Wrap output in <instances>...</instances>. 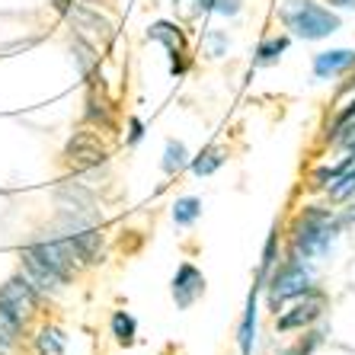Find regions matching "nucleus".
I'll return each mask as SVG.
<instances>
[{
  "instance_id": "9d476101",
  "label": "nucleus",
  "mask_w": 355,
  "mask_h": 355,
  "mask_svg": "<svg viewBox=\"0 0 355 355\" xmlns=\"http://www.w3.org/2000/svg\"><path fill=\"white\" fill-rule=\"evenodd\" d=\"M55 10L74 26V33L103 35V39L112 35V23H109V19L99 13V7H93V3H83V0H55Z\"/></svg>"
},
{
  "instance_id": "aec40b11",
  "label": "nucleus",
  "mask_w": 355,
  "mask_h": 355,
  "mask_svg": "<svg viewBox=\"0 0 355 355\" xmlns=\"http://www.w3.org/2000/svg\"><path fill=\"white\" fill-rule=\"evenodd\" d=\"M74 64H77V71H80V77L87 83L96 80L93 71L99 67V45L93 39H87L83 33H74Z\"/></svg>"
},
{
  "instance_id": "6ab92c4d",
  "label": "nucleus",
  "mask_w": 355,
  "mask_h": 355,
  "mask_svg": "<svg viewBox=\"0 0 355 355\" xmlns=\"http://www.w3.org/2000/svg\"><path fill=\"white\" fill-rule=\"evenodd\" d=\"M288 45H291L288 33H272V35H266V39H259L257 51H253V67H275L285 58Z\"/></svg>"
},
{
  "instance_id": "4468645a",
  "label": "nucleus",
  "mask_w": 355,
  "mask_h": 355,
  "mask_svg": "<svg viewBox=\"0 0 355 355\" xmlns=\"http://www.w3.org/2000/svg\"><path fill=\"white\" fill-rule=\"evenodd\" d=\"M317 80H336V77H349L355 71V49H323L311 61Z\"/></svg>"
},
{
  "instance_id": "a211bd4d",
  "label": "nucleus",
  "mask_w": 355,
  "mask_h": 355,
  "mask_svg": "<svg viewBox=\"0 0 355 355\" xmlns=\"http://www.w3.org/2000/svg\"><path fill=\"white\" fill-rule=\"evenodd\" d=\"M29 339H33L35 355H64L67 352V333L61 330L58 323H39Z\"/></svg>"
},
{
  "instance_id": "f3484780",
  "label": "nucleus",
  "mask_w": 355,
  "mask_h": 355,
  "mask_svg": "<svg viewBox=\"0 0 355 355\" xmlns=\"http://www.w3.org/2000/svg\"><path fill=\"white\" fill-rule=\"evenodd\" d=\"M285 259V231L275 224L272 231L266 234V243H263V253H259V269H257V279L266 285V279L272 275V269Z\"/></svg>"
},
{
  "instance_id": "9b49d317",
  "label": "nucleus",
  "mask_w": 355,
  "mask_h": 355,
  "mask_svg": "<svg viewBox=\"0 0 355 355\" xmlns=\"http://www.w3.org/2000/svg\"><path fill=\"white\" fill-rule=\"evenodd\" d=\"M64 237L71 240V247H74L83 269H93V266L106 263V234H103V224H83L77 231H67Z\"/></svg>"
},
{
  "instance_id": "bb28decb",
  "label": "nucleus",
  "mask_w": 355,
  "mask_h": 355,
  "mask_svg": "<svg viewBox=\"0 0 355 355\" xmlns=\"http://www.w3.org/2000/svg\"><path fill=\"white\" fill-rule=\"evenodd\" d=\"M333 10H355V0H327Z\"/></svg>"
},
{
  "instance_id": "1a4fd4ad",
  "label": "nucleus",
  "mask_w": 355,
  "mask_h": 355,
  "mask_svg": "<svg viewBox=\"0 0 355 355\" xmlns=\"http://www.w3.org/2000/svg\"><path fill=\"white\" fill-rule=\"evenodd\" d=\"M83 106H87L83 109V125H90V128H96V132H103V135H116L119 109H116V99L109 96L103 77L87 83V99H83Z\"/></svg>"
},
{
  "instance_id": "6e6552de",
  "label": "nucleus",
  "mask_w": 355,
  "mask_h": 355,
  "mask_svg": "<svg viewBox=\"0 0 355 355\" xmlns=\"http://www.w3.org/2000/svg\"><path fill=\"white\" fill-rule=\"evenodd\" d=\"M148 42H160L166 49V55H170V74L176 80H182V77L189 74V67H192L189 39H186V29L180 23H173V19H154L148 26Z\"/></svg>"
},
{
  "instance_id": "2eb2a0df",
  "label": "nucleus",
  "mask_w": 355,
  "mask_h": 355,
  "mask_svg": "<svg viewBox=\"0 0 355 355\" xmlns=\"http://www.w3.org/2000/svg\"><path fill=\"white\" fill-rule=\"evenodd\" d=\"M349 132H355V96H349L343 106L333 109V116L327 119V125H323V144H330V148H336L339 141L346 138Z\"/></svg>"
},
{
  "instance_id": "ddd939ff",
  "label": "nucleus",
  "mask_w": 355,
  "mask_h": 355,
  "mask_svg": "<svg viewBox=\"0 0 355 355\" xmlns=\"http://www.w3.org/2000/svg\"><path fill=\"white\" fill-rule=\"evenodd\" d=\"M259 295H263V282L257 279V285L250 288L247 295V304H243V314H240V323H237V349L240 355H253L257 352V336H259Z\"/></svg>"
},
{
  "instance_id": "39448f33",
  "label": "nucleus",
  "mask_w": 355,
  "mask_h": 355,
  "mask_svg": "<svg viewBox=\"0 0 355 355\" xmlns=\"http://www.w3.org/2000/svg\"><path fill=\"white\" fill-rule=\"evenodd\" d=\"M311 288H317V275H314V269H311V263H304V259H295V257H285L272 269V275L266 279L263 295H266V304H269V311H272V314H279V311L288 304V301L307 295Z\"/></svg>"
},
{
  "instance_id": "5701e85b",
  "label": "nucleus",
  "mask_w": 355,
  "mask_h": 355,
  "mask_svg": "<svg viewBox=\"0 0 355 355\" xmlns=\"http://www.w3.org/2000/svg\"><path fill=\"white\" fill-rule=\"evenodd\" d=\"M224 164H227V150L218 148V144H208V148H202L196 157L189 160V170H192V176H211V173H218Z\"/></svg>"
},
{
  "instance_id": "dca6fc26",
  "label": "nucleus",
  "mask_w": 355,
  "mask_h": 355,
  "mask_svg": "<svg viewBox=\"0 0 355 355\" xmlns=\"http://www.w3.org/2000/svg\"><path fill=\"white\" fill-rule=\"evenodd\" d=\"M26 333H29V327L0 301V355H17Z\"/></svg>"
},
{
  "instance_id": "412c9836",
  "label": "nucleus",
  "mask_w": 355,
  "mask_h": 355,
  "mask_svg": "<svg viewBox=\"0 0 355 355\" xmlns=\"http://www.w3.org/2000/svg\"><path fill=\"white\" fill-rule=\"evenodd\" d=\"M189 160H192V154H189V148L182 144L180 138H170L164 144V157H160V170H164V176H180L182 170H189Z\"/></svg>"
},
{
  "instance_id": "f03ea898",
  "label": "nucleus",
  "mask_w": 355,
  "mask_h": 355,
  "mask_svg": "<svg viewBox=\"0 0 355 355\" xmlns=\"http://www.w3.org/2000/svg\"><path fill=\"white\" fill-rule=\"evenodd\" d=\"M19 266L45 297H55L58 291H64L83 272L71 240L58 231H51L49 237H35L26 247H19Z\"/></svg>"
},
{
  "instance_id": "423d86ee",
  "label": "nucleus",
  "mask_w": 355,
  "mask_h": 355,
  "mask_svg": "<svg viewBox=\"0 0 355 355\" xmlns=\"http://www.w3.org/2000/svg\"><path fill=\"white\" fill-rule=\"evenodd\" d=\"M327 307H330V297H327V291L317 285V288H311L307 295L288 301V304H285L279 314H275V333H282V336H291V333L311 330V327H317V323L323 320Z\"/></svg>"
},
{
  "instance_id": "4be33fe9",
  "label": "nucleus",
  "mask_w": 355,
  "mask_h": 355,
  "mask_svg": "<svg viewBox=\"0 0 355 355\" xmlns=\"http://www.w3.org/2000/svg\"><path fill=\"white\" fill-rule=\"evenodd\" d=\"M109 333H112V339H116L122 349H132L135 343H138V320H135V314H128V311H112V317H109Z\"/></svg>"
},
{
  "instance_id": "b1692460",
  "label": "nucleus",
  "mask_w": 355,
  "mask_h": 355,
  "mask_svg": "<svg viewBox=\"0 0 355 355\" xmlns=\"http://www.w3.org/2000/svg\"><path fill=\"white\" fill-rule=\"evenodd\" d=\"M170 218H173V224L182 227V231L196 227V221L202 218V198L198 196H180L173 202V208H170Z\"/></svg>"
},
{
  "instance_id": "0eeeda50",
  "label": "nucleus",
  "mask_w": 355,
  "mask_h": 355,
  "mask_svg": "<svg viewBox=\"0 0 355 355\" xmlns=\"http://www.w3.org/2000/svg\"><path fill=\"white\" fill-rule=\"evenodd\" d=\"M0 301H3V304H7L13 314H17L19 320L26 323V327H33V320L39 317L42 304H45L49 297L42 295L33 282H29V275L19 269L17 275H10V279L0 285Z\"/></svg>"
},
{
  "instance_id": "20e7f679",
  "label": "nucleus",
  "mask_w": 355,
  "mask_h": 355,
  "mask_svg": "<svg viewBox=\"0 0 355 355\" xmlns=\"http://www.w3.org/2000/svg\"><path fill=\"white\" fill-rule=\"evenodd\" d=\"M109 164H112V148L103 132L90 128V125H80L71 138H67L64 150H61V166L64 173L80 176V180H96L99 173H106Z\"/></svg>"
},
{
  "instance_id": "a878e982",
  "label": "nucleus",
  "mask_w": 355,
  "mask_h": 355,
  "mask_svg": "<svg viewBox=\"0 0 355 355\" xmlns=\"http://www.w3.org/2000/svg\"><path fill=\"white\" fill-rule=\"evenodd\" d=\"M144 132H148V128H144V119H141V116H128V132H125V144H128V148H138L141 141H144Z\"/></svg>"
},
{
  "instance_id": "cd10ccee",
  "label": "nucleus",
  "mask_w": 355,
  "mask_h": 355,
  "mask_svg": "<svg viewBox=\"0 0 355 355\" xmlns=\"http://www.w3.org/2000/svg\"><path fill=\"white\" fill-rule=\"evenodd\" d=\"M83 3H93V7H103L106 0H83Z\"/></svg>"
},
{
  "instance_id": "f8f14e48",
  "label": "nucleus",
  "mask_w": 355,
  "mask_h": 355,
  "mask_svg": "<svg viewBox=\"0 0 355 355\" xmlns=\"http://www.w3.org/2000/svg\"><path fill=\"white\" fill-rule=\"evenodd\" d=\"M205 272L192 263H180L173 272V282H170V295H173L176 311H189L198 297L205 295Z\"/></svg>"
},
{
  "instance_id": "f257e3e1",
  "label": "nucleus",
  "mask_w": 355,
  "mask_h": 355,
  "mask_svg": "<svg viewBox=\"0 0 355 355\" xmlns=\"http://www.w3.org/2000/svg\"><path fill=\"white\" fill-rule=\"evenodd\" d=\"M352 221L355 211H343V208L320 205V202L301 205L285 227V257L320 263L333 253V243Z\"/></svg>"
},
{
  "instance_id": "393cba45",
  "label": "nucleus",
  "mask_w": 355,
  "mask_h": 355,
  "mask_svg": "<svg viewBox=\"0 0 355 355\" xmlns=\"http://www.w3.org/2000/svg\"><path fill=\"white\" fill-rule=\"evenodd\" d=\"M202 42H205V55H208V58H221V55H227V51H231V39H227V33H221V29H208Z\"/></svg>"
},
{
  "instance_id": "7ed1b4c3",
  "label": "nucleus",
  "mask_w": 355,
  "mask_h": 355,
  "mask_svg": "<svg viewBox=\"0 0 355 355\" xmlns=\"http://www.w3.org/2000/svg\"><path fill=\"white\" fill-rule=\"evenodd\" d=\"M275 19L291 39L301 42H323L343 29L339 13L320 0H282Z\"/></svg>"
}]
</instances>
